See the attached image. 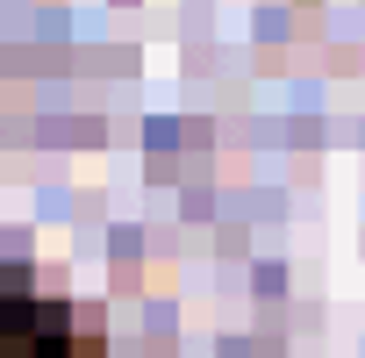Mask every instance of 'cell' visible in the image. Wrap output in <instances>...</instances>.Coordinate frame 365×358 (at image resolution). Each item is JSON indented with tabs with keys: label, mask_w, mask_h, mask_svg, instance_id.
<instances>
[{
	"label": "cell",
	"mask_w": 365,
	"mask_h": 358,
	"mask_svg": "<svg viewBox=\"0 0 365 358\" xmlns=\"http://www.w3.org/2000/svg\"><path fill=\"white\" fill-rule=\"evenodd\" d=\"M0 358H108L86 308L22 287V272L0 287Z\"/></svg>",
	"instance_id": "obj_1"
}]
</instances>
